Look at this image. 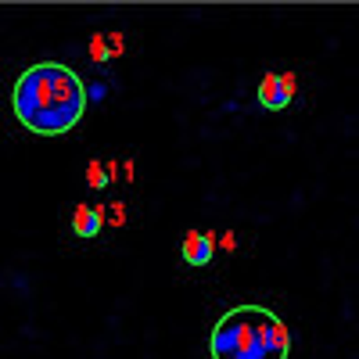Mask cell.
Instances as JSON below:
<instances>
[{"label": "cell", "instance_id": "obj_5", "mask_svg": "<svg viewBox=\"0 0 359 359\" xmlns=\"http://www.w3.org/2000/svg\"><path fill=\"white\" fill-rule=\"evenodd\" d=\"M104 230V212L97 205H76L72 212V233L76 237H97Z\"/></svg>", "mask_w": 359, "mask_h": 359}, {"label": "cell", "instance_id": "obj_4", "mask_svg": "<svg viewBox=\"0 0 359 359\" xmlns=\"http://www.w3.org/2000/svg\"><path fill=\"white\" fill-rule=\"evenodd\" d=\"M180 255H184V262H187V266H208V262H212V255H216V241H212V233L187 230Z\"/></svg>", "mask_w": 359, "mask_h": 359}, {"label": "cell", "instance_id": "obj_1", "mask_svg": "<svg viewBox=\"0 0 359 359\" xmlns=\"http://www.w3.org/2000/svg\"><path fill=\"white\" fill-rule=\"evenodd\" d=\"M11 111L22 130L36 137H62L86 115V83L62 62H36L15 79Z\"/></svg>", "mask_w": 359, "mask_h": 359}, {"label": "cell", "instance_id": "obj_6", "mask_svg": "<svg viewBox=\"0 0 359 359\" xmlns=\"http://www.w3.org/2000/svg\"><path fill=\"white\" fill-rule=\"evenodd\" d=\"M86 184H90V187H108V184H111V165L90 162V165H86Z\"/></svg>", "mask_w": 359, "mask_h": 359}, {"label": "cell", "instance_id": "obj_3", "mask_svg": "<svg viewBox=\"0 0 359 359\" xmlns=\"http://www.w3.org/2000/svg\"><path fill=\"white\" fill-rule=\"evenodd\" d=\"M294 90H298L294 72H269V76L259 83V104H262L266 111H284V108L294 101Z\"/></svg>", "mask_w": 359, "mask_h": 359}, {"label": "cell", "instance_id": "obj_2", "mask_svg": "<svg viewBox=\"0 0 359 359\" xmlns=\"http://www.w3.org/2000/svg\"><path fill=\"white\" fill-rule=\"evenodd\" d=\"M208 359H291V331L269 306H233L212 323Z\"/></svg>", "mask_w": 359, "mask_h": 359}, {"label": "cell", "instance_id": "obj_7", "mask_svg": "<svg viewBox=\"0 0 359 359\" xmlns=\"http://www.w3.org/2000/svg\"><path fill=\"white\" fill-rule=\"evenodd\" d=\"M126 223V208L123 205H111V226H123Z\"/></svg>", "mask_w": 359, "mask_h": 359}]
</instances>
